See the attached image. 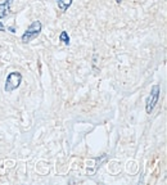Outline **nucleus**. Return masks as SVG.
<instances>
[{
	"mask_svg": "<svg viewBox=\"0 0 167 185\" xmlns=\"http://www.w3.org/2000/svg\"><path fill=\"white\" fill-rule=\"evenodd\" d=\"M40 32H41V23L39 22V21H35V22H32L31 26H30V27L27 28V31L23 33L22 41H23V42L31 41L32 39H35L36 36L40 35Z\"/></svg>",
	"mask_w": 167,
	"mask_h": 185,
	"instance_id": "nucleus-3",
	"label": "nucleus"
},
{
	"mask_svg": "<svg viewBox=\"0 0 167 185\" xmlns=\"http://www.w3.org/2000/svg\"><path fill=\"white\" fill-rule=\"evenodd\" d=\"M160 93H161L160 86L154 85L152 88L151 95L147 98V103H145V111H147V113H152L153 108L156 107V104L158 103V99H160Z\"/></svg>",
	"mask_w": 167,
	"mask_h": 185,
	"instance_id": "nucleus-2",
	"label": "nucleus"
},
{
	"mask_svg": "<svg viewBox=\"0 0 167 185\" xmlns=\"http://www.w3.org/2000/svg\"><path fill=\"white\" fill-rule=\"evenodd\" d=\"M13 0H5L1 5H0V9H1V13H0V18L3 17H7L9 14V9H10V4H12Z\"/></svg>",
	"mask_w": 167,
	"mask_h": 185,
	"instance_id": "nucleus-4",
	"label": "nucleus"
},
{
	"mask_svg": "<svg viewBox=\"0 0 167 185\" xmlns=\"http://www.w3.org/2000/svg\"><path fill=\"white\" fill-rule=\"evenodd\" d=\"M59 39H61V41H63L66 45L70 44V36H68V33L66 31H62L61 32V36H59Z\"/></svg>",
	"mask_w": 167,
	"mask_h": 185,
	"instance_id": "nucleus-6",
	"label": "nucleus"
},
{
	"mask_svg": "<svg viewBox=\"0 0 167 185\" xmlns=\"http://www.w3.org/2000/svg\"><path fill=\"white\" fill-rule=\"evenodd\" d=\"M21 81H22V75H21L19 72H10L7 77L4 90H5L7 93L13 91V90H16L21 85Z\"/></svg>",
	"mask_w": 167,
	"mask_h": 185,
	"instance_id": "nucleus-1",
	"label": "nucleus"
},
{
	"mask_svg": "<svg viewBox=\"0 0 167 185\" xmlns=\"http://www.w3.org/2000/svg\"><path fill=\"white\" fill-rule=\"evenodd\" d=\"M0 31H4V27H3V23L0 22Z\"/></svg>",
	"mask_w": 167,
	"mask_h": 185,
	"instance_id": "nucleus-7",
	"label": "nucleus"
},
{
	"mask_svg": "<svg viewBox=\"0 0 167 185\" xmlns=\"http://www.w3.org/2000/svg\"><path fill=\"white\" fill-rule=\"evenodd\" d=\"M57 4H58V7H59V9L63 10V12H66L68 8L71 7L72 0H57Z\"/></svg>",
	"mask_w": 167,
	"mask_h": 185,
	"instance_id": "nucleus-5",
	"label": "nucleus"
},
{
	"mask_svg": "<svg viewBox=\"0 0 167 185\" xmlns=\"http://www.w3.org/2000/svg\"><path fill=\"white\" fill-rule=\"evenodd\" d=\"M116 1H117V4H119V3H121V1H122V0H116Z\"/></svg>",
	"mask_w": 167,
	"mask_h": 185,
	"instance_id": "nucleus-8",
	"label": "nucleus"
}]
</instances>
